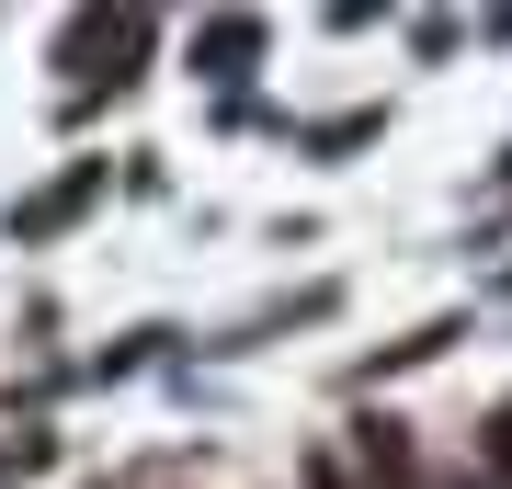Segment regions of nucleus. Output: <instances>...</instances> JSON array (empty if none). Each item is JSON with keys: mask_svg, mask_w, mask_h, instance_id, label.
I'll use <instances>...</instances> for the list:
<instances>
[{"mask_svg": "<svg viewBox=\"0 0 512 489\" xmlns=\"http://www.w3.org/2000/svg\"><path fill=\"white\" fill-rule=\"evenodd\" d=\"M342 478H353V489H421V455H410V433H399V421H353Z\"/></svg>", "mask_w": 512, "mask_h": 489, "instance_id": "obj_1", "label": "nucleus"}, {"mask_svg": "<svg viewBox=\"0 0 512 489\" xmlns=\"http://www.w3.org/2000/svg\"><path fill=\"white\" fill-rule=\"evenodd\" d=\"M262 57V23H217V35H194V69H251Z\"/></svg>", "mask_w": 512, "mask_h": 489, "instance_id": "obj_2", "label": "nucleus"}, {"mask_svg": "<svg viewBox=\"0 0 512 489\" xmlns=\"http://www.w3.org/2000/svg\"><path fill=\"white\" fill-rule=\"evenodd\" d=\"M478 478H490V489H512V399L490 410V433H478Z\"/></svg>", "mask_w": 512, "mask_h": 489, "instance_id": "obj_3", "label": "nucleus"}, {"mask_svg": "<svg viewBox=\"0 0 512 489\" xmlns=\"http://www.w3.org/2000/svg\"><path fill=\"white\" fill-rule=\"evenodd\" d=\"M308 489H353V478H342V455H308Z\"/></svg>", "mask_w": 512, "mask_h": 489, "instance_id": "obj_4", "label": "nucleus"}, {"mask_svg": "<svg viewBox=\"0 0 512 489\" xmlns=\"http://www.w3.org/2000/svg\"><path fill=\"white\" fill-rule=\"evenodd\" d=\"M456 489H490V478H456Z\"/></svg>", "mask_w": 512, "mask_h": 489, "instance_id": "obj_5", "label": "nucleus"}]
</instances>
